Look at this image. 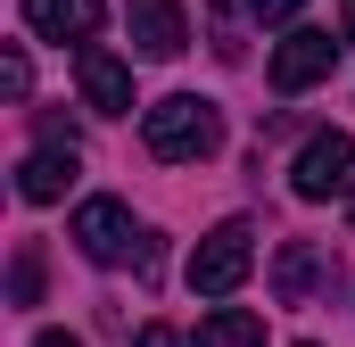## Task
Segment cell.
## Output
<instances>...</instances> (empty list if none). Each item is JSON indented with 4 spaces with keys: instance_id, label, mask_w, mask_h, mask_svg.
I'll return each mask as SVG.
<instances>
[{
    "instance_id": "obj_1",
    "label": "cell",
    "mask_w": 355,
    "mask_h": 347,
    "mask_svg": "<svg viewBox=\"0 0 355 347\" xmlns=\"http://www.w3.org/2000/svg\"><path fill=\"white\" fill-rule=\"evenodd\" d=\"M141 141H149V158H207L215 141H223V116H215V99H198V91H166L157 108H141Z\"/></svg>"
},
{
    "instance_id": "obj_2",
    "label": "cell",
    "mask_w": 355,
    "mask_h": 347,
    "mask_svg": "<svg viewBox=\"0 0 355 347\" xmlns=\"http://www.w3.org/2000/svg\"><path fill=\"white\" fill-rule=\"evenodd\" d=\"M248 264H257V223H248V215H232V223H215V232L190 248L182 273H190V289H198V298H232V289L248 281Z\"/></svg>"
},
{
    "instance_id": "obj_3",
    "label": "cell",
    "mask_w": 355,
    "mask_h": 347,
    "mask_svg": "<svg viewBox=\"0 0 355 347\" xmlns=\"http://www.w3.org/2000/svg\"><path fill=\"white\" fill-rule=\"evenodd\" d=\"M75 248H83L91 264H124L132 248H141L132 207H124V198H83V207H75Z\"/></svg>"
},
{
    "instance_id": "obj_4",
    "label": "cell",
    "mask_w": 355,
    "mask_h": 347,
    "mask_svg": "<svg viewBox=\"0 0 355 347\" xmlns=\"http://www.w3.org/2000/svg\"><path fill=\"white\" fill-rule=\"evenodd\" d=\"M347 174H355V141L331 124V133H314V141L297 149V166H289V190H297V198H331V190H347Z\"/></svg>"
},
{
    "instance_id": "obj_5",
    "label": "cell",
    "mask_w": 355,
    "mask_h": 347,
    "mask_svg": "<svg viewBox=\"0 0 355 347\" xmlns=\"http://www.w3.org/2000/svg\"><path fill=\"white\" fill-rule=\"evenodd\" d=\"M331 67H339V42H331L322 25H297V33L272 50V91H289V99H297V91H314V83H322Z\"/></svg>"
},
{
    "instance_id": "obj_6",
    "label": "cell",
    "mask_w": 355,
    "mask_h": 347,
    "mask_svg": "<svg viewBox=\"0 0 355 347\" xmlns=\"http://www.w3.org/2000/svg\"><path fill=\"white\" fill-rule=\"evenodd\" d=\"M75 83H83V99L99 108V116H132V67L116 58V50H75Z\"/></svg>"
},
{
    "instance_id": "obj_7",
    "label": "cell",
    "mask_w": 355,
    "mask_h": 347,
    "mask_svg": "<svg viewBox=\"0 0 355 347\" xmlns=\"http://www.w3.org/2000/svg\"><path fill=\"white\" fill-rule=\"evenodd\" d=\"M99 17H107V0H25V25L42 42H75V50H91Z\"/></svg>"
},
{
    "instance_id": "obj_8",
    "label": "cell",
    "mask_w": 355,
    "mask_h": 347,
    "mask_svg": "<svg viewBox=\"0 0 355 347\" xmlns=\"http://www.w3.org/2000/svg\"><path fill=\"white\" fill-rule=\"evenodd\" d=\"M132 50H141V58H182V50H190L182 0H132Z\"/></svg>"
},
{
    "instance_id": "obj_9",
    "label": "cell",
    "mask_w": 355,
    "mask_h": 347,
    "mask_svg": "<svg viewBox=\"0 0 355 347\" xmlns=\"http://www.w3.org/2000/svg\"><path fill=\"white\" fill-rule=\"evenodd\" d=\"M67 182H75V149H33L17 166V198L25 207H50V198H67Z\"/></svg>"
},
{
    "instance_id": "obj_10",
    "label": "cell",
    "mask_w": 355,
    "mask_h": 347,
    "mask_svg": "<svg viewBox=\"0 0 355 347\" xmlns=\"http://www.w3.org/2000/svg\"><path fill=\"white\" fill-rule=\"evenodd\" d=\"M198 347H265V314H248V306H215V314L198 323Z\"/></svg>"
},
{
    "instance_id": "obj_11",
    "label": "cell",
    "mask_w": 355,
    "mask_h": 347,
    "mask_svg": "<svg viewBox=\"0 0 355 347\" xmlns=\"http://www.w3.org/2000/svg\"><path fill=\"white\" fill-rule=\"evenodd\" d=\"M8 298H17V306H42V248H33V240H17V264H8Z\"/></svg>"
},
{
    "instance_id": "obj_12",
    "label": "cell",
    "mask_w": 355,
    "mask_h": 347,
    "mask_svg": "<svg viewBox=\"0 0 355 347\" xmlns=\"http://www.w3.org/2000/svg\"><path fill=\"white\" fill-rule=\"evenodd\" d=\"M314 281H322V257L314 248H281V298H306Z\"/></svg>"
},
{
    "instance_id": "obj_13",
    "label": "cell",
    "mask_w": 355,
    "mask_h": 347,
    "mask_svg": "<svg viewBox=\"0 0 355 347\" xmlns=\"http://www.w3.org/2000/svg\"><path fill=\"white\" fill-rule=\"evenodd\" d=\"M0 83H8V99H25L33 91V67H25V50L8 42V58H0Z\"/></svg>"
},
{
    "instance_id": "obj_14",
    "label": "cell",
    "mask_w": 355,
    "mask_h": 347,
    "mask_svg": "<svg viewBox=\"0 0 355 347\" xmlns=\"http://www.w3.org/2000/svg\"><path fill=\"white\" fill-rule=\"evenodd\" d=\"M248 8H257V25H289V17H297L306 0H248Z\"/></svg>"
},
{
    "instance_id": "obj_15",
    "label": "cell",
    "mask_w": 355,
    "mask_h": 347,
    "mask_svg": "<svg viewBox=\"0 0 355 347\" xmlns=\"http://www.w3.org/2000/svg\"><path fill=\"white\" fill-rule=\"evenodd\" d=\"M132 347H182V339H174V331H166V323H149V331H141V339H132Z\"/></svg>"
},
{
    "instance_id": "obj_16",
    "label": "cell",
    "mask_w": 355,
    "mask_h": 347,
    "mask_svg": "<svg viewBox=\"0 0 355 347\" xmlns=\"http://www.w3.org/2000/svg\"><path fill=\"white\" fill-rule=\"evenodd\" d=\"M33 347H83V339H75V331H42Z\"/></svg>"
},
{
    "instance_id": "obj_17",
    "label": "cell",
    "mask_w": 355,
    "mask_h": 347,
    "mask_svg": "<svg viewBox=\"0 0 355 347\" xmlns=\"http://www.w3.org/2000/svg\"><path fill=\"white\" fill-rule=\"evenodd\" d=\"M347 42H355V0H347Z\"/></svg>"
},
{
    "instance_id": "obj_18",
    "label": "cell",
    "mask_w": 355,
    "mask_h": 347,
    "mask_svg": "<svg viewBox=\"0 0 355 347\" xmlns=\"http://www.w3.org/2000/svg\"><path fill=\"white\" fill-rule=\"evenodd\" d=\"M347 215H355V190H347Z\"/></svg>"
}]
</instances>
